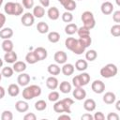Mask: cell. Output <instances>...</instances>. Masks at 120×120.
<instances>
[{"label": "cell", "mask_w": 120, "mask_h": 120, "mask_svg": "<svg viewBox=\"0 0 120 120\" xmlns=\"http://www.w3.org/2000/svg\"><path fill=\"white\" fill-rule=\"evenodd\" d=\"M40 94H41V88L36 84L26 86L22 90V98L25 100H30V99H33L34 98L39 97Z\"/></svg>", "instance_id": "1"}, {"label": "cell", "mask_w": 120, "mask_h": 120, "mask_svg": "<svg viewBox=\"0 0 120 120\" xmlns=\"http://www.w3.org/2000/svg\"><path fill=\"white\" fill-rule=\"evenodd\" d=\"M117 67L114 64H107L106 66H104L103 68H101L100 69V75L103 78H112L114 77L117 74Z\"/></svg>", "instance_id": "2"}, {"label": "cell", "mask_w": 120, "mask_h": 120, "mask_svg": "<svg viewBox=\"0 0 120 120\" xmlns=\"http://www.w3.org/2000/svg\"><path fill=\"white\" fill-rule=\"evenodd\" d=\"M82 22H83V26H85L86 28H88L89 30H91L92 28L95 27L96 25V21H95V18H94V15L91 11H84L82 14V17H81Z\"/></svg>", "instance_id": "3"}, {"label": "cell", "mask_w": 120, "mask_h": 120, "mask_svg": "<svg viewBox=\"0 0 120 120\" xmlns=\"http://www.w3.org/2000/svg\"><path fill=\"white\" fill-rule=\"evenodd\" d=\"M21 22H22V24L26 26V27H29V26H32L35 22V17L32 13L30 12H26L22 15V19H21Z\"/></svg>", "instance_id": "4"}, {"label": "cell", "mask_w": 120, "mask_h": 120, "mask_svg": "<svg viewBox=\"0 0 120 120\" xmlns=\"http://www.w3.org/2000/svg\"><path fill=\"white\" fill-rule=\"evenodd\" d=\"M91 88L96 94H101L105 91V84L100 80H95L91 84Z\"/></svg>", "instance_id": "5"}, {"label": "cell", "mask_w": 120, "mask_h": 120, "mask_svg": "<svg viewBox=\"0 0 120 120\" xmlns=\"http://www.w3.org/2000/svg\"><path fill=\"white\" fill-rule=\"evenodd\" d=\"M53 111L55 112H67V113H70L71 112V110H69V109H68L66 106H65V104L63 103V101L62 100H57V101H55V103H54V105H53Z\"/></svg>", "instance_id": "6"}, {"label": "cell", "mask_w": 120, "mask_h": 120, "mask_svg": "<svg viewBox=\"0 0 120 120\" xmlns=\"http://www.w3.org/2000/svg\"><path fill=\"white\" fill-rule=\"evenodd\" d=\"M113 5L110 1H104L100 6V10L104 15H110L113 11Z\"/></svg>", "instance_id": "7"}, {"label": "cell", "mask_w": 120, "mask_h": 120, "mask_svg": "<svg viewBox=\"0 0 120 120\" xmlns=\"http://www.w3.org/2000/svg\"><path fill=\"white\" fill-rule=\"evenodd\" d=\"M73 98L77 100H82L86 97V91L82 87H75V89L72 92Z\"/></svg>", "instance_id": "8"}, {"label": "cell", "mask_w": 120, "mask_h": 120, "mask_svg": "<svg viewBox=\"0 0 120 120\" xmlns=\"http://www.w3.org/2000/svg\"><path fill=\"white\" fill-rule=\"evenodd\" d=\"M54 61L57 63V64H65L68 60V55L65 52L63 51H58L54 53Z\"/></svg>", "instance_id": "9"}, {"label": "cell", "mask_w": 120, "mask_h": 120, "mask_svg": "<svg viewBox=\"0 0 120 120\" xmlns=\"http://www.w3.org/2000/svg\"><path fill=\"white\" fill-rule=\"evenodd\" d=\"M17 82L20 86H26L30 82V76L27 73H21L17 78Z\"/></svg>", "instance_id": "10"}, {"label": "cell", "mask_w": 120, "mask_h": 120, "mask_svg": "<svg viewBox=\"0 0 120 120\" xmlns=\"http://www.w3.org/2000/svg\"><path fill=\"white\" fill-rule=\"evenodd\" d=\"M34 52L36 54V56L38 57V61H41V60H44L47 58V55H48V52H47V50L43 47H37L35 50H34Z\"/></svg>", "instance_id": "11"}, {"label": "cell", "mask_w": 120, "mask_h": 120, "mask_svg": "<svg viewBox=\"0 0 120 120\" xmlns=\"http://www.w3.org/2000/svg\"><path fill=\"white\" fill-rule=\"evenodd\" d=\"M74 66L72 64H69V63H65L63 64V67L61 68V72L65 75V76H70L74 73Z\"/></svg>", "instance_id": "12"}, {"label": "cell", "mask_w": 120, "mask_h": 120, "mask_svg": "<svg viewBox=\"0 0 120 120\" xmlns=\"http://www.w3.org/2000/svg\"><path fill=\"white\" fill-rule=\"evenodd\" d=\"M59 85V82H58V80L57 78H55L54 76H51L49 78H47L46 80V86L51 89V90H54L58 87Z\"/></svg>", "instance_id": "13"}, {"label": "cell", "mask_w": 120, "mask_h": 120, "mask_svg": "<svg viewBox=\"0 0 120 120\" xmlns=\"http://www.w3.org/2000/svg\"><path fill=\"white\" fill-rule=\"evenodd\" d=\"M15 109L17 112H25L28 111L29 109V105L26 101L24 100H18L16 103H15Z\"/></svg>", "instance_id": "14"}, {"label": "cell", "mask_w": 120, "mask_h": 120, "mask_svg": "<svg viewBox=\"0 0 120 120\" xmlns=\"http://www.w3.org/2000/svg\"><path fill=\"white\" fill-rule=\"evenodd\" d=\"M17 58H18V55H17V53H16L15 52H13V51L8 52H6L5 55H4V60H5L7 63H8V64H13V63H15V62L17 61Z\"/></svg>", "instance_id": "15"}, {"label": "cell", "mask_w": 120, "mask_h": 120, "mask_svg": "<svg viewBox=\"0 0 120 120\" xmlns=\"http://www.w3.org/2000/svg\"><path fill=\"white\" fill-rule=\"evenodd\" d=\"M47 15L49 17V19L52 20V21H55L57 20L59 17H60V13H59V10L56 7H52L48 9L47 11Z\"/></svg>", "instance_id": "16"}, {"label": "cell", "mask_w": 120, "mask_h": 120, "mask_svg": "<svg viewBox=\"0 0 120 120\" xmlns=\"http://www.w3.org/2000/svg\"><path fill=\"white\" fill-rule=\"evenodd\" d=\"M96 101L93 98H87L83 102V109L87 112H93L96 109Z\"/></svg>", "instance_id": "17"}, {"label": "cell", "mask_w": 120, "mask_h": 120, "mask_svg": "<svg viewBox=\"0 0 120 120\" xmlns=\"http://www.w3.org/2000/svg\"><path fill=\"white\" fill-rule=\"evenodd\" d=\"M13 36V30L9 27H5L3 29H0V38L3 39H10V38Z\"/></svg>", "instance_id": "18"}, {"label": "cell", "mask_w": 120, "mask_h": 120, "mask_svg": "<svg viewBox=\"0 0 120 120\" xmlns=\"http://www.w3.org/2000/svg\"><path fill=\"white\" fill-rule=\"evenodd\" d=\"M13 70L15 72L18 73H22L26 69V64L22 61H16L15 63H13V67H12Z\"/></svg>", "instance_id": "19"}, {"label": "cell", "mask_w": 120, "mask_h": 120, "mask_svg": "<svg viewBox=\"0 0 120 120\" xmlns=\"http://www.w3.org/2000/svg\"><path fill=\"white\" fill-rule=\"evenodd\" d=\"M8 94L10 97H17L20 94V87L18 84L11 83L8 87Z\"/></svg>", "instance_id": "20"}, {"label": "cell", "mask_w": 120, "mask_h": 120, "mask_svg": "<svg viewBox=\"0 0 120 120\" xmlns=\"http://www.w3.org/2000/svg\"><path fill=\"white\" fill-rule=\"evenodd\" d=\"M116 100V96L112 92H106L103 96V101L106 104H112Z\"/></svg>", "instance_id": "21"}, {"label": "cell", "mask_w": 120, "mask_h": 120, "mask_svg": "<svg viewBox=\"0 0 120 120\" xmlns=\"http://www.w3.org/2000/svg\"><path fill=\"white\" fill-rule=\"evenodd\" d=\"M74 68L77 70H79V71H84L88 68L87 61L86 60H83V59H78L76 61V63H75V67Z\"/></svg>", "instance_id": "22"}, {"label": "cell", "mask_w": 120, "mask_h": 120, "mask_svg": "<svg viewBox=\"0 0 120 120\" xmlns=\"http://www.w3.org/2000/svg\"><path fill=\"white\" fill-rule=\"evenodd\" d=\"M35 18H42L45 14V9L44 7L42 6H36L33 8V13Z\"/></svg>", "instance_id": "23"}, {"label": "cell", "mask_w": 120, "mask_h": 120, "mask_svg": "<svg viewBox=\"0 0 120 120\" xmlns=\"http://www.w3.org/2000/svg\"><path fill=\"white\" fill-rule=\"evenodd\" d=\"M47 70L52 76H56V75L60 74V72H61V68H60V67L57 64H51V65H49L48 68H47Z\"/></svg>", "instance_id": "24"}, {"label": "cell", "mask_w": 120, "mask_h": 120, "mask_svg": "<svg viewBox=\"0 0 120 120\" xmlns=\"http://www.w3.org/2000/svg\"><path fill=\"white\" fill-rule=\"evenodd\" d=\"M13 48H14V45L10 39H4V41L2 42V49L5 52L13 51Z\"/></svg>", "instance_id": "25"}, {"label": "cell", "mask_w": 120, "mask_h": 120, "mask_svg": "<svg viewBox=\"0 0 120 120\" xmlns=\"http://www.w3.org/2000/svg\"><path fill=\"white\" fill-rule=\"evenodd\" d=\"M58 86H59L60 92H62L63 94H68L71 91V84L67 81H63Z\"/></svg>", "instance_id": "26"}, {"label": "cell", "mask_w": 120, "mask_h": 120, "mask_svg": "<svg viewBox=\"0 0 120 120\" xmlns=\"http://www.w3.org/2000/svg\"><path fill=\"white\" fill-rule=\"evenodd\" d=\"M78 78H79V81H80L82 86H84V85L88 84V82H90V75L86 72H82V73L79 74Z\"/></svg>", "instance_id": "27"}, {"label": "cell", "mask_w": 120, "mask_h": 120, "mask_svg": "<svg viewBox=\"0 0 120 120\" xmlns=\"http://www.w3.org/2000/svg\"><path fill=\"white\" fill-rule=\"evenodd\" d=\"M77 30H78V26H77V24H75V23H68V24L66 25V27H65V32H66V34H67V35H69V36H71V35L77 33Z\"/></svg>", "instance_id": "28"}, {"label": "cell", "mask_w": 120, "mask_h": 120, "mask_svg": "<svg viewBox=\"0 0 120 120\" xmlns=\"http://www.w3.org/2000/svg\"><path fill=\"white\" fill-rule=\"evenodd\" d=\"M85 47L79 41V39L77 40V43H76V45L74 46V48L72 49V51L71 52H73L75 54H78V55H80V54H82L83 52H84V51H85Z\"/></svg>", "instance_id": "29"}, {"label": "cell", "mask_w": 120, "mask_h": 120, "mask_svg": "<svg viewBox=\"0 0 120 120\" xmlns=\"http://www.w3.org/2000/svg\"><path fill=\"white\" fill-rule=\"evenodd\" d=\"M25 61H26L28 64H31V65L36 64L37 62H38V57L36 56L34 51L27 52V54L25 55Z\"/></svg>", "instance_id": "30"}, {"label": "cell", "mask_w": 120, "mask_h": 120, "mask_svg": "<svg viewBox=\"0 0 120 120\" xmlns=\"http://www.w3.org/2000/svg\"><path fill=\"white\" fill-rule=\"evenodd\" d=\"M48 40L52 43H56L60 40V34L56 31H52V32H50L48 34Z\"/></svg>", "instance_id": "31"}, {"label": "cell", "mask_w": 120, "mask_h": 120, "mask_svg": "<svg viewBox=\"0 0 120 120\" xmlns=\"http://www.w3.org/2000/svg\"><path fill=\"white\" fill-rule=\"evenodd\" d=\"M37 29L40 34H46L49 32V25L45 22H39L37 24Z\"/></svg>", "instance_id": "32"}, {"label": "cell", "mask_w": 120, "mask_h": 120, "mask_svg": "<svg viewBox=\"0 0 120 120\" xmlns=\"http://www.w3.org/2000/svg\"><path fill=\"white\" fill-rule=\"evenodd\" d=\"M14 7H15L14 2H8L5 4L4 10L8 15H13L14 14Z\"/></svg>", "instance_id": "33"}, {"label": "cell", "mask_w": 120, "mask_h": 120, "mask_svg": "<svg viewBox=\"0 0 120 120\" xmlns=\"http://www.w3.org/2000/svg\"><path fill=\"white\" fill-rule=\"evenodd\" d=\"M77 40L76 38H68L66 40H65V45H66V48L68 49L69 51H72V49L74 48V46L76 45L77 43Z\"/></svg>", "instance_id": "34"}, {"label": "cell", "mask_w": 120, "mask_h": 120, "mask_svg": "<svg viewBox=\"0 0 120 120\" xmlns=\"http://www.w3.org/2000/svg\"><path fill=\"white\" fill-rule=\"evenodd\" d=\"M97 57H98V52L95 50H89L85 52V59L87 61L92 62V61L96 60Z\"/></svg>", "instance_id": "35"}, {"label": "cell", "mask_w": 120, "mask_h": 120, "mask_svg": "<svg viewBox=\"0 0 120 120\" xmlns=\"http://www.w3.org/2000/svg\"><path fill=\"white\" fill-rule=\"evenodd\" d=\"M63 7L65 8V9H67L68 11H73L75 10L77 5H76V2L74 0H68L64 5Z\"/></svg>", "instance_id": "36"}, {"label": "cell", "mask_w": 120, "mask_h": 120, "mask_svg": "<svg viewBox=\"0 0 120 120\" xmlns=\"http://www.w3.org/2000/svg\"><path fill=\"white\" fill-rule=\"evenodd\" d=\"M46 108H47V103H46L45 100L39 99V100L36 101V103H35V109H36L37 111L41 112V111H44Z\"/></svg>", "instance_id": "37"}, {"label": "cell", "mask_w": 120, "mask_h": 120, "mask_svg": "<svg viewBox=\"0 0 120 120\" xmlns=\"http://www.w3.org/2000/svg\"><path fill=\"white\" fill-rule=\"evenodd\" d=\"M79 39V41L85 47V48H87V47H89L90 45H91V43H92V38H91V37L90 36H85V37H81V38H78Z\"/></svg>", "instance_id": "38"}, {"label": "cell", "mask_w": 120, "mask_h": 120, "mask_svg": "<svg viewBox=\"0 0 120 120\" xmlns=\"http://www.w3.org/2000/svg\"><path fill=\"white\" fill-rule=\"evenodd\" d=\"M13 72H14V70L10 67H5L2 68V71H1L2 76L6 77V78H10L13 75Z\"/></svg>", "instance_id": "39"}, {"label": "cell", "mask_w": 120, "mask_h": 120, "mask_svg": "<svg viewBox=\"0 0 120 120\" xmlns=\"http://www.w3.org/2000/svg\"><path fill=\"white\" fill-rule=\"evenodd\" d=\"M77 34L79 36V38L81 37H85V36H90V30L88 28H86L85 26H81L80 28H78L77 30Z\"/></svg>", "instance_id": "40"}, {"label": "cell", "mask_w": 120, "mask_h": 120, "mask_svg": "<svg viewBox=\"0 0 120 120\" xmlns=\"http://www.w3.org/2000/svg\"><path fill=\"white\" fill-rule=\"evenodd\" d=\"M73 20V15L70 11H65L62 14V21L64 22H71Z\"/></svg>", "instance_id": "41"}, {"label": "cell", "mask_w": 120, "mask_h": 120, "mask_svg": "<svg viewBox=\"0 0 120 120\" xmlns=\"http://www.w3.org/2000/svg\"><path fill=\"white\" fill-rule=\"evenodd\" d=\"M60 96H59V93L57 91H52L49 95H48V99L52 102H55L59 99Z\"/></svg>", "instance_id": "42"}, {"label": "cell", "mask_w": 120, "mask_h": 120, "mask_svg": "<svg viewBox=\"0 0 120 120\" xmlns=\"http://www.w3.org/2000/svg\"><path fill=\"white\" fill-rule=\"evenodd\" d=\"M23 12V8L22 5H21L20 3H15V7H14V16H19L21 14H22Z\"/></svg>", "instance_id": "43"}, {"label": "cell", "mask_w": 120, "mask_h": 120, "mask_svg": "<svg viewBox=\"0 0 120 120\" xmlns=\"http://www.w3.org/2000/svg\"><path fill=\"white\" fill-rule=\"evenodd\" d=\"M111 34L113 37H119L120 36V25L118 23L114 24L111 27Z\"/></svg>", "instance_id": "44"}, {"label": "cell", "mask_w": 120, "mask_h": 120, "mask_svg": "<svg viewBox=\"0 0 120 120\" xmlns=\"http://www.w3.org/2000/svg\"><path fill=\"white\" fill-rule=\"evenodd\" d=\"M1 119H2V120H12V119H13V114H12V112H11L10 111L6 110V111H4V112H2V114H1Z\"/></svg>", "instance_id": "45"}, {"label": "cell", "mask_w": 120, "mask_h": 120, "mask_svg": "<svg viewBox=\"0 0 120 120\" xmlns=\"http://www.w3.org/2000/svg\"><path fill=\"white\" fill-rule=\"evenodd\" d=\"M62 101H63V103L65 104V106L68 108V109H69L70 110V107L73 105V103H74V100L72 99V98H63V99H61Z\"/></svg>", "instance_id": "46"}, {"label": "cell", "mask_w": 120, "mask_h": 120, "mask_svg": "<svg viewBox=\"0 0 120 120\" xmlns=\"http://www.w3.org/2000/svg\"><path fill=\"white\" fill-rule=\"evenodd\" d=\"M22 7L29 9L34 7V0H22Z\"/></svg>", "instance_id": "47"}, {"label": "cell", "mask_w": 120, "mask_h": 120, "mask_svg": "<svg viewBox=\"0 0 120 120\" xmlns=\"http://www.w3.org/2000/svg\"><path fill=\"white\" fill-rule=\"evenodd\" d=\"M93 118L95 120H104L105 119V115L103 114V112H97L94 115H93Z\"/></svg>", "instance_id": "48"}, {"label": "cell", "mask_w": 120, "mask_h": 120, "mask_svg": "<svg viewBox=\"0 0 120 120\" xmlns=\"http://www.w3.org/2000/svg\"><path fill=\"white\" fill-rule=\"evenodd\" d=\"M112 20L115 22H120V10H116L113 12L112 14Z\"/></svg>", "instance_id": "49"}, {"label": "cell", "mask_w": 120, "mask_h": 120, "mask_svg": "<svg viewBox=\"0 0 120 120\" xmlns=\"http://www.w3.org/2000/svg\"><path fill=\"white\" fill-rule=\"evenodd\" d=\"M23 119L24 120H36L37 119V116L33 112H28V113H26L23 116Z\"/></svg>", "instance_id": "50"}, {"label": "cell", "mask_w": 120, "mask_h": 120, "mask_svg": "<svg viewBox=\"0 0 120 120\" xmlns=\"http://www.w3.org/2000/svg\"><path fill=\"white\" fill-rule=\"evenodd\" d=\"M107 119L108 120H118L119 119V115L115 112H110L107 115Z\"/></svg>", "instance_id": "51"}, {"label": "cell", "mask_w": 120, "mask_h": 120, "mask_svg": "<svg viewBox=\"0 0 120 120\" xmlns=\"http://www.w3.org/2000/svg\"><path fill=\"white\" fill-rule=\"evenodd\" d=\"M81 119L82 120H93V115L90 114V113H84L81 116Z\"/></svg>", "instance_id": "52"}, {"label": "cell", "mask_w": 120, "mask_h": 120, "mask_svg": "<svg viewBox=\"0 0 120 120\" xmlns=\"http://www.w3.org/2000/svg\"><path fill=\"white\" fill-rule=\"evenodd\" d=\"M5 22H6V16L3 13H0V29H2Z\"/></svg>", "instance_id": "53"}, {"label": "cell", "mask_w": 120, "mask_h": 120, "mask_svg": "<svg viewBox=\"0 0 120 120\" xmlns=\"http://www.w3.org/2000/svg\"><path fill=\"white\" fill-rule=\"evenodd\" d=\"M39 2L41 4V6L44 8H47L50 5V0H39Z\"/></svg>", "instance_id": "54"}, {"label": "cell", "mask_w": 120, "mask_h": 120, "mask_svg": "<svg viewBox=\"0 0 120 120\" xmlns=\"http://www.w3.org/2000/svg\"><path fill=\"white\" fill-rule=\"evenodd\" d=\"M61 119H67V120H70V116L68 115V114H61L58 116V120H61Z\"/></svg>", "instance_id": "55"}, {"label": "cell", "mask_w": 120, "mask_h": 120, "mask_svg": "<svg viewBox=\"0 0 120 120\" xmlns=\"http://www.w3.org/2000/svg\"><path fill=\"white\" fill-rule=\"evenodd\" d=\"M5 94H6V91H5V88L3 86H0V99L3 98L5 97Z\"/></svg>", "instance_id": "56"}, {"label": "cell", "mask_w": 120, "mask_h": 120, "mask_svg": "<svg viewBox=\"0 0 120 120\" xmlns=\"http://www.w3.org/2000/svg\"><path fill=\"white\" fill-rule=\"evenodd\" d=\"M116 110H117V111L120 110V101H119V100L116 101Z\"/></svg>", "instance_id": "57"}, {"label": "cell", "mask_w": 120, "mask_h": 120, "mask_svg": "<svg viewBox=\"0 0 120 120\" xmlns=\"http://www.w3.org/2000/svg\"><path fill=\"white\" fill-rule=\"evenodd\" d=\"M57 1H58V2H59V3L62 5V6H63V5H64V4H65V3H66L68 0H57Z\"/></svg>", "instance_id": "58"}, {"label": "cell", "mask_w": 120, "mask_h": 120, "mask_svg": "<svg viewBox=\"0 0 120 120\" xmlns=\"http://www.w3.org/2000/svg\"><path fill=\"white\" fill-rule=\"evenodd\" d=\"M3 67V60L0 58V68H2Z\"/></svg>", "instance_id": "59"}, {"label": "cell", "mask_w": 120, "mask_h": 120, "mask_svg": "<svg viewBox=\"0 0 120 120\" xmlns=\"http://www.w3.org/2000/svg\"><path fill=\"white\" fill-rule=\"evenodd\" d=\"M116 1V4H117V6H120V1L119 0H115Z\"/></svg>", "instance_id": "60"}, {"label": "cell", "mask_w": 120, "mask_h": 120, "mask_svg": "<svg viewBox=\"0 0 120 120\" xmlns=\"http://www.w3.org/2000/svg\"><path fill=\"white\" fill-rule=\"evenodd\" d=\"M1 80H2V73L0 72V82H1Z\"/></svg>", "instance_id": "61"}, {"label": "cell", "mask_w": 120, "mask_h": 120, "mask_svg": "<svg viewBox=\"0 0 120 120\" xmlns=\"http://www.w3.org/2000/svg\"><path fill=\"white\" fill-rule=\"evenodd\" d=\"M2 4H3V0H0V7H1Z\"/></svg>", "instance_id": "62"}, {"label": "cell", "mask_w": 120, "mask_h": 120, "mask_svg": "<svg viewBox=\"0 0 120 120\" xmlns=\"http://www.w3.org/2000/svg\"><path fill=\"white\" fill-rule=\"evenodd\" d=\"M103 1H107V0H103Z\"/></svg>", "instance_id": "63"}, {"label": "cell", "mask_w": 120, "mask_h": 120, "mask_svg": "<svg viewBox=\"0 0 120 120\" xmlns=\"http://www.w3.org/2000/svg\"><path fill=\"white\" fill-rule=\"evenodd\" d=\"M79 1H81V0H79Z\"/></svg>", "instance_id": "64"}]
</instances>
